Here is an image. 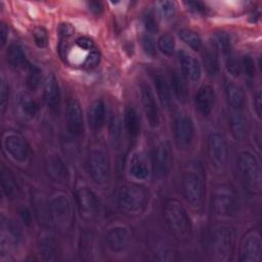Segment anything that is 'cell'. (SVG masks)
<instances>
[{"label":"cell","mask_w":262,"mask_h":262,"mask_svg":"<svg viewBox=\"0 0 262 262\" xmlns=\"http://www.w3.org/2000/svg\"><path fill=\"white\" fill-rule=\"evenodd\" d=\"M182 191L187 203L195 208L203 207L206 196V180L203 166L198 162L187 163L182 173Z\"/></svg>","instance_id":"cell-1"},{"label":"cell","mask_w":262,"mask_h":262,"mask_svg":"<svg viewBox=\"0 0 262 262\" xmlns=\"http://www.w3.org/2000/svg\"><path fill=\"white\" fill-rule=\"evenodd\" d=\"M164 218L170 232L180 242L191 236V221L183 205L175 199H169L164 205Z\"/></svg>","instance_id":"cell-2"},{"label":"cell","mask_w":262,"mask_h":262,"mask_svg":"<svg viewBox=\"0 0 262 262\" xmlns=\"http://www.w3.org/2000/svg\"><path fill=\"white\" fill-rule=\"evenodd\" d=\"M148 202L147 189L140 184L126 183L121 186L118 193V205L128 215L142 213Z\"/></svg>","instance_id":"cell-3"},{"label":"cell","mask_w":262,"mask_h":262,"mask_svg":"<svg viewBox=\"0 0 262 262\" xmlns=\"http://www.w3.org/2000/svg\"><path fill=\"white\" fill-rule=\"evenodd\" d=\"M209 249L214 261H229L234 252V235L232 229L224 224L216 225L210 235Z\"/></svg>","instance_id":"cell-4"},{"label":"cell","mask_w":262,"mask_h":262,"mask_svg":"<svg viewBox=\"0 0 262 262\" xmlns=\"http://www.w3.org/2000/svg\"><path fill=\"white\" fill-rule=\"evenodd\" d=\"M237 168L246 188L253 193H259L261 190V173L256 158L248 151L239 152Z\"/></svg>","instance_id":"cell-5"},{"label":"cell","mask_w":262,"mask_h":262,"mask_svg":"<svg viewBox=\"0 0 262 262\" xmlns=\"http://www.w3.org/2000/svg\"><path fill=\"white\" fill-rule=\"evenodd\" d=\"M236 194L228 184L216 186L212 193V210L218 216H228L235 211Z\"/></svg>","instance_id":"cell-6"},{"label":"cell","mask_w":262,"mask_h":262,"mask_svg":"<svg viewBox=\"0 0 262 262\" xmlns=\"http://www.w3.org/2000/svg\"><path fill=\"white\" fill-rule=\"evenodd\" d=\"M173 150L170 142L162 141L156 145L151 157V168L155 177H166L172 167Z\"/></svg>","instance_id":"cell-7"},{"label":"cell","mask_w":262,"mask_h":262,"mask_svg":"<svg viewBox=\"0 0 262 262\" xmlns=\"http://www.w3.org/2000/svg\"><path fill=\"white\" fill-rule=\"evenodd\" d=\"M262 242L260 233L251 229L247 231L239 243V259L243 262H260Z\"/></svg>","instance_id":"cell-8"},{"label":"cell","mask_w":262,"mask_h":262,"mask_svg":"<svg viewBox=\"0 0 262 262\" xmlns=\"http://www.w3.org/2000/svg\"><path fill=\"white\" fill-rule=\"evenodd\" d=\"M76 203L80 216L86 221L94 220L99 213V200L95 192L88 187H81L76 191Z\"/></svg>","instance_id":"cell-9"},{"label":"cell","mask_w":262,"mask_h":262,"mask_svg":"<svg viewBox=\"0 0 262 262\" xmlns=\"http://www.w3.org/2000/svg\"><path fill=\"white\" fill-rule=\"evenodd\" d=\"M48 215L50 220L58 227H64L72 217L71 201L66 194H56L49 201Z\"/></svg>","instance_id":"cell-10"},{"label":"cell","mask_w":262,"mask_h":262,"mask_svg":"<svg viewBox=\"0 0 262 262\" xmlns=\"http://www.w3.org/2000/svg\"><path fill=\"white\" fill-rule=\"evenodd\" d=\"M88 170L96 184H104L110 176V160L106 154L100 149L91 150L88 158Z\"/></svg>","instance_id":"cell-11"},{"label":"cell","mask_w":262,"mask_h":262,"mask_svg":"<svg viewBox=\"0 0 262 262\" xmlns=\"http://www.w3.org/2000/svg\"><path fill=\"white\" fill-rule=\"evenodd\" d=\"M174 138L180 149H187L194 138V125L190 116L179 114L174 121Z\"/></svg>","instance_id":"cell-12"},{"label":"cell","mask_w":262,"mask_h":262,"mask_svg":"<svg viewBox=\"0 0 262 262\" xmlns=\"http://www.w3.org/2000/svg\"><path fill=\"white\" fill-rule=\"evenodd\" d=\"M208 157L212 166L222 169L228 159V146L223 135L212 133L208 138Z\"/></svg>","instance_id":"cell-13"},{"label":"cell","mask_w":262,"mask_h":262,"mask_svg":"<svg viewBox=\"0 0 262 262\" xmlns=\"http://www.w3.org/2000/svg\"><path fill=\"white\" fill-rule=\"evenodd\" d=\"M37 249L40 257L44 261H57L60 256V247L55 234L47 229L38 233Z\"/></svg>","instance_id":"cell-14"},{"label":"cell","mask_w":262,"mask_h":262,"mask_svg":"<svg viewBox=\"0 0 262 262\" xmlns=\"http://www.w3.org/2000/svg\"><path fill=\"white\" fill-rule=\"evenodd\" d=\"M45 169L48 176L56 183L67 184L70 181V171L61 157L56 152H50L45 160Z\"/></svg>","instance_id":"cell-15"},{"label":"cell","mask_w":262,"mask_h":262,"mask_svg":"<svg viewBox=\"0 0 262 262\" xmlns=\"http://www.w3.org/2000/svg\"><path fill=\"white\" fill-rule=\"evenodd\" d=\"M6 151L18 162H26L30 157V146L27 140L18 133H8L3 138Z\"/></svg>","instance_id":"cell-16"},{"label":"cell","mask_w":262,"mask_h":262,"mask_svg":"<svg viewBox=\"0 0 262 262\" xmlns=\"http://www.w3.org/2000/svg\"><path fill=\"white\" fill-rule=\"evenodd\" d=\"M67 128L72 136H81L84 132V117L80 103L76 99H70L66 111Z\"/></svg>","instance_id":"cell-17"},{"label":"cell","mask_w":262,"mask_h":262,"mask_svg":"<svg viewBox=\"0 0 262 262\" xmlns=\"http://www.w3.org/2000/svg\"><path fill=\"white\" fill-rule=\"evenodd\" d=\"M140 95L143 111L148 122V125L156 128L160 124V111L156 101L155 95L150 87L146 83H142L140 86Z\"/></svg>","instance_id":"cell-18"},{"label":"cell","mask_w":262,"mask_h":262,"mask_svg":"<svg viewBox=\"0 0 262 262\" xmlns=\"http://www.w3.org/2000/svg\"><path fill=\"white\" fill-rule=\"evenodd\" d=\"M1 253L15 248L21 241V231L19 227L11 220L2 218L1 221Z\"/></svg>","instance_id":"cell-19"},{"label":"cell","mask_w":262,"mask_h":262,"mask_svg":"<svg viewBox=\"0 0 262 262\" xmlns=\"http://www.w3.org/2000/svg\"><path fill=\"white\" fill-rule=\"evenodd\" d=\"M130 242V232L126 227L116 226L111 228L105 234L107 248L113 252L123 251Z\"/></svg>","instance_id":"cell-20"},{"label":"cell","mask_w":262,"mask_h":262,"mask_svg":"<svg viewBox=\"0 0 262 262\" xmlns=\"http://www.w3.org/2000/svg\"><path fill=\"white\" fill-rule=\"evenodd\" d=\"M178 58L183 76L191 81H196L201 77V66L199 60L185 50L178 51Z\"/></svg>","instance_id":"cell-21"},{"label":"cell","mask_w":262,"mask_h":262,"mask_svg":"<svg viewBox=\"0 0 262 262\" xmlns=\"http://www.w3.org/2000/svg\"><path fill=\"white\" fill-rule=\"evenodd\" d=\"M215 91L211 85H203L195 94V106L201 115L208 116L215 104Z\"/></svg>","instance_id":"cell-22"},{"label":"cell","mask_w":262,"mask_h":262,"mask_svg":"<svg viewBox=\"0 0 262 262\" xmlns=\"http://www.w3.org/2000/svg\"><path fill=\"white\" fill-rule=\"evenodd\" d=\"M43 97L46 104L53 111L57 110L60 102V90L56 78L50 75L46 78L43 85Z\"/></svg>","instance_id":"cell-23"},{"label":"cell","mask_w":262,"mask_h":262,"mask_svg":"<svg viewBox=\"0 0 262 262\" xmlns=\"http://www.w3.org/2000/svg\"><path fill=\"white\" fill-rule=\"evenodd\" d=\"M150 74H151L154 85L161 103L163 104L164 107L169 108L172 103L171 91L164 74L159 70H152Z\"/></svg>","instance_id":"cell-24"},{"label":"cell","mask_w":262,"mask_h":262,"mask_svg":"<svg viewBox=\"0 0 262 262\" xmlns=\"http://www.w3.org/2000/svg\"><path fill=\"white\" fill-rule=\"evenodd\" d=\"M129 173L137 180H144L149 175L148 161L142 152L132 155L129 162Z\"/></svg>","instance_id":"cell-25"},{"label":"cell","mask_w":262,"mask_h":262,"mask_svg":"<svg viewBox=\"0 0 262 262\" xmlns=\"http://www.w3.org/2000/svg\"><path fill=\"white\" fill-rule=\"evenodd\" d=\"M230 129L233 137L236 140H243L248 133L249 124L248 119L242 110H231L230 113Z\"/></svg>","instance_id":"cell-26"},{"label":"cell","mask_w":262,"mask_h":262,"mask_svg":"<svg viewBox=\"0 0 262 262\" xmlns=\"http://www.w3.org/2000/svg\"><path fill=\"white\" fill-rule=\"evenodd\" d=\"M226 99L231 110H243L246 103V94L242 87L235 84H227Z\"/></svg>","instance_id":"cell-27"},{"label":"cell","mask_w":262,"mask_h":262,"mask_svg":"<svg viewBox=\"0 0 262 262\" xmlns=\"http://www.w3.org/2000/svg\"><path fill=\"white\" fill-rule=\"evenodd\" d=\"M170 82L177 100L180 101L181 103H185L188 100L189 92L184 79L176 71H171Z\"/></svg>","instance_id":"cell-28"},{"label":"cell","mask_w":262,"mask_h":262,"mask_svg":"<svg viewBox=\"0 0 262 262\" xmlns=\"http://www.w3.org/2000/svg\"><path fill=\"white\" fill-rule=\"evenodd\" d=\"M89 122L94 130H99L105 122V105L101 100H96L91 104L89 111Z\"/></svg>","instance_id":"cell-29"},{"label":"cell","mask_w":262,"mask_h":262,"mask_svg":"<svg viewBox=\"0 0 262 262\" xmlns=\"http://www.w3.org/2000/svg\"><path fill=\"white\" fill-rule=\"evenodd\" d=\"M1 186L3 193L7 199H14L17 195V183L12 173L2 166L1 168Z\"/></svg>","instance_id":"cell-30"},{"label":"cell","mask_w":262,"mask_h":262,"mask_svg":"<svg viewBox=\"0 0 262 262\" xmlns=\"http://www.w3.org/2000/svg\"><path fill=\"white\" fill-rule=\"evenodd\" d=\"M17 105L24 116L34 118L39 112V104L37 100L28 93H21L17 97Z\"/></svg>","instance_id":"cell-31"},{"label":"cell","mask_w":262,"mask_h":262,"mask_svg":"<svg viewBox=\"0 0 262 262\" xmlns=\"http://www.w3.org/2000/svg\"><path fill=\"white\" fill-rule=\"evenodd\" d=\"M125 127L128 134L131 137H136L140 131V119L136 110L132 106H128L125 110L124 115Z\"/></svg>","instance_id":"cell-32"},{"label":"cell","mask_w":262,"mask_h":262,"mask_svg":"<svg viewBox=\"0 0 262 262\" xmlns=\"http://www.w3.org/2000/svg\"><path fill=\"white\" fill-rule=\"evenodd\" d=\"M6 56L8 62L14 68H28L29 66L23 48L16 43H12L9 45L6 52Z\"/></svg>","instance_id":"cell-33"},{"label":"cell","mask_w":262,"mask_h":262,"mask_svg":"<svg viewBox=\"0 0 262 262\" xmlns=\"http://www.w3.org/2000/svg\"><path fill=\"white\" fill-rule=\"evenodd\" d=\"M212 45L214 50L222 54L228 55L231 53V39L226 32H216L212 36Z\"/></svg>","instance_id":"cell-34"},{"label":"cell","mask_w":262,"mask_h":262,"mask_svg":"<svg viewBox=\"0 0 262 262\" xmlns=\"http://www.w3.org/2000/svg\"><path fill=\"white\" fill-rule=\"evenodd\" d=\"M178 36L183 43H185L191 49L198 51L202 48V39L198 33L189 29H181L178 32Z\"/></svg>","instance_id":"cell-35"},{"label":"cell","mask_w":262,"mask_h":262,"mask_svg":"<svg viewBox=\"0 0 262 262\" xmlns=\"http://www.w3.org/2000/svg\"><path fill=\"white\" fill-rule=\"evenodd\" d=\"M203 62L207 73L211 76H215L219 72V61L214 51L206 50L203 54Z\"/></svg>","instance_id":"cell-36"},{"label":"cell","mask_w":262,"mask_h":262,"mask_svg":"<svg viewBox=\"0 0 262 262\" xmlns=\"http://www.w3.org/2000/svg\"><path fill=\"white\" fill-rule=\"evenodd\" d=\"M42 80V71L34 64L28 66V76H27V85L31 90H36Z\"/></svg>","instance_id":"cell-37"},{"label":"cell","mask_w":262,"mask_h":262,"mask_svg":"<svg viewBox=\"0 0 262 262\" xmlns=\"http://www.w3.org/2000/svg\"><path fill=\"white\" fill-rule=\"evenodd\" d=\"M158 48L163 54L167 56L172 55L175 49V40L173 36L170 34H163L160 36L158 39Z\"/></svg>","instance_id":"cell-38"},{"label":"cell","mask_w":262,"mask_h":262,"mask_svg":"<svg viewBox=\"0 0 262 262\" xmlns=\"http://www.w3.org/2000/svg\"><path fill=\"white\" fill-rule=\"evenodd\" d=\"M154 258L158 261H173L175 259L174 251L167 245H160L154 253Z\"/></svg>","instance_id":"cell-39"},{"label":"cell","mask_w":262,"mask_h":262,"mask_svg":"<svg viewBox=\"0 0 262 262\" xmlns=\"http://www.w3.org/2000/svg\"><path fill=\"white\" fill-rule=\"evenodd\" d=\"M34 42L39 48H44L48 45V33L43 27H36L32 32Z\"/></svg>","instance_id":"cell-40"},{"label":"cell","mask_w":262,"mask_h":262,"mask_svg":"<svg viewBox=\"0 0 262 262\" xmlns=\"http://www.w3.org/2000/svg\"><path fill=\"white\" fill-rule=\"evenodd\" d=\"M158 8H159L160 14L166 19L173 17L176 10L175 3L172 1H160L158 3Z\"/></svg>","instance_id":"cell-41"},{"label":"cell","mask_w":262,"mask_h":262,"mask_svg":"<svg viewBox=\"0 0 262 262\" xmlns=\"http://www.w3.org/2000/svg\"><path fill=\"white\" fill-rule=\"evenodd\" d=\"M142 23L145 30L149 33H157L159 30L158 20L151 11H146L142 16Z\"/></svg>","instance_id":"cell-42"},{"label":"cell","mask_w":262,"mask_h":262,"mask_svg":"<svg viewBox=\"0 0 262 262\" xmlns=\"http://www.w3.org/2000/svg\"><path fill=\"white\" fill-rule=\"evenodd\" d=\"M226 69L228 71V73L233 76V77H238L242 69H241V61L237 60V58L232 55L231 53L227 55V59H226Z\"/></svg>","instance_id":"cell-43"},{"label":"cell","mask_w":262,"mask_h":262,"mask_svg":"<svg viewBox=\"0 0 262 262\" xmlns=\"http://www.w3.org/2000/svg\"><path fill=\"white\" fill-rule=\"evenodd\" d=\"M141 46L144 51V53L150 57H154L157 55V49L154 39L149 35H144L141 38Z\"/></svg>","instance_id":"cell-44"},{"label":"cell","mask_w":262,"mask_h":262,"mask_svg":"<svg viewBox=\"0 0 262 262\" xmlns=\"http://www.w3.org/2000/svg\"><path fill=\"white\" fill-rule=\"evenodd\" d=\"M241 69L245 72L248 77H254L256 68L253 58L250 55H245L241 60Z\"/></svg>","instance_id":"cell-45"},{"label":"cell","mask_w":262,"mask_h":262,"mask_svg":"<svg viewBox=\"0 0 262 262\" xmlns=\"http://www.w3.org/2000/svg\"><path fill=\"white\" fill-rule=\"evenodd\" d=\"M100 62V53L97 50H92L89 52V54L85 57L83 66L86 69H93L97 67Z\"/></svg>","instance_id":"cell-46"},{"label":"cell","mask_w":262,"mask_h":262,"mask_svg":"<svg viewBox=\"0 0 262 262\" xmlns=\"http://www.w3.org/2000/svg\"><path fill=\"white\" fill-rule=\"evenodd\" d=\"M8 97H9V86L6 83L4 79L1 80V85H0V106H1V113H4L6 104L8 102Z\"/></svg>","instance_id":"cell-47"},{"label":"cell","mask_w":262,"mask_h":262,"mask_svg":"<svg viewBox=\"0 0 262 262\" xmlns=\"http://www.w3.org/2000/svg\"><path fill=\"white\" fill-rule=\"evenodd\" d=\"M121 131H122L121 121L117 116H114L111 120V125H110V133L114 140H119L122 133Z\"/></svg>","instance_id":"cell-48"},{"label":"cell","mask_w":262,"mask_h":262,"mask_svg":"<svg viewBox=\"0 0 262 262\" xmlns=\"http://www.w3.org/2000/svg\"><path fill=\"white\" fill-rule=\"evenodd\" d=\"M74 32H75L74 27L69 23H61L58 26V35L62 40L72 37L74 35Z\"/></svg>","instance_id":"cell-49"},{"label":"cell","mask_w":262,"mask_h":262,"mask_svg":"<svg viewBox=\"0 0 262 262\" xmlns=\"http://www.w3.org/2000/svg\"><path fill=\"white\" fill-rule=\"evenodd\" d=\"M76 45L83 50H89L92 51L95 48V44L93 42L92 39L88 38V37H79L76 40Z\"/></svg>","instance_id":"cell-50"},{"label":"cell","mask_w":262,"mask_h":262,"mask_svg":"<svg viewBox=\"0 0 262 262\" xmlns=\"http://www.w3.org/2000/svg\"><path fill=\"white\" fill-rule=\"evenodd\" d=\"M253 103H254L255 112H256L257 116L260 118V117H261V108H262V102H261V91H260V89H257V90H256V92L254 93Z\"/></svg>","instance_id":"cell-51"},{"label":"cell","mask_w":262,"mask_h":262,"mask_svg":"<svg viewBox=\"0 0 262 262\" xmlns=\"http://www.w3.org/2000/svg\"><path fill=\"white\" fill-rule=\"evenodd\" d=\"M186 4L189 7V9H191L194 12H198V13L206 12V6L202 2H187Z\"/></svg>","instance_id":"cell-52"},{"label":"cell","mask_w":262,"mask_h":262,"mask_svg":"<svg viewBox=\"0 0 262 262\" xmlns=\"http://www.w3.org/2000/svg\"><path fill=\"white\" fill-rule=\"evenodd\" d=\"M88 7L89 10L94 14H99L102 11V6L99 2H89Z\"/></svg>","instance_id":"cell-53"},{"label":"cell","mask_w":262,"mask_h":262,"mask_svg":"<svg viewBox=\"0 0 262 262\" xmlns=\"http://www.w3.org/2000/svg\"><path fill=\"white\" fill-rule=\"evenodd\" d=\"M7 36H8V28L5 26V24H1L0 27V37H1V44L2 46L5 44L6 40H7Z\"/></svg>","instance_id":"cell-54"}]
</instances>
